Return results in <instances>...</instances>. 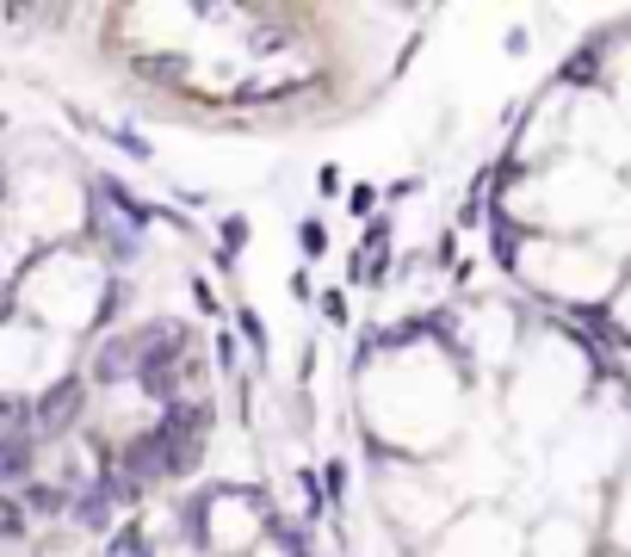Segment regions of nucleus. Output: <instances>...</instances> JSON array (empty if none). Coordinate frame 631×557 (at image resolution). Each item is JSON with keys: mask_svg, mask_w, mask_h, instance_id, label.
<instances>
[{"mask_svg": "<svg viewBox=\"0 0 631 557\" xmlns=\"http://www.w3.org/2000/svg\"><path fill=\"white\" fill-rule=\"evenodd\" d=\"M155 440L168 452V477H186L192 464H198V452H205V440H210V403H168Z\"/></svg>", "mask_w": 631, "mask_h": 557, "instance_id": "nucleus-1", "label": "nucleus"}, {"mask_svg": "<svg viewBox=\"0 0 631 557\" xmlns=\"http://www.w3.org/2000/svg\"><path fill=\"white\" fill-rule=\"evenodd\" d=\"M173 360H186V328L180 323H155L136 335V372H161Z\"/></svg>", "mask_w": 631, "mask_h": 557, "instance_id": "nucleus-2", "label": "nucleus"}, {"mask_svg": "<svg viewBox=\"0 0 631 557\" xmlns=\"http://www.w3.org/2000/svg\"><path fill=\"white\" fill-rule=\"evenodd\" d=\"M75 403H81V385L69 378V385H57L50 397H44V409H38V427H44V434H62V422L75 415Z\"/></svg>", "mask_w": 631, "mask_h": 557, "instance_id": "nucleus-3", "label": "nucleus"}, {"mask_svg": "<svg viewBox=\"0 0 631 557\" xmlns=\"http://www.w3.org/2000/svg\"><path fill=\"white\" fill-rule=\"evenodd\" d=\"M124 372H136V341L99 347V385H124Z\"/></svg>", "mask_w": 631, "mask_h": 557, "instance_id": "nucleus-4", "label": "nucleus"}, {"mask_svg": "<svg viewBox=\"0 0 631 557\" xmlns=\"http://www.w3.org/2000/svg\"><path fill=\"white\" fill-rule=\"evenodd\" d=\"M32 471V440L13 434V440H0V483H20Z\"/></svg>", "mask_w": 631, "mask_h": 557, "instance_id": "nucleus-5", "label": "nucleus"}, {"mask_svg": "<svg viewBox=\"0 0 631 557\" xmlns=\"http://www.w3.org/2000/svg\"><path fill=\"white\" fill-rule=\"evenodd\" d=\"M20 422H25V403H20V397H0V440H13Z\"/></svg>", "mask_w": 631, "mask_h": 557, "instance_id": "nucleus-6", "label": "nucleus"}, {"mask_svg": "<svg viewBox=\"0 0 631 557\" xmlns=\"http://www.w3.org/2000/svg\"><path fill=\"white\" fill-rule=\"evenodd\" d=\"M20 533H25V508L0 496V538H20Z\"/></svg>", "mask_w": 631, "mask_h": 557, "instance_id": "nucleus-7", "label": "nucleus"}]
</instances>
